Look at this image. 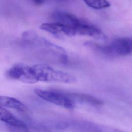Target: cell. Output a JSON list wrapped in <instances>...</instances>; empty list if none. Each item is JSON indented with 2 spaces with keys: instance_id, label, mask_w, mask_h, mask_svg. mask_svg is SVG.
<instances>
[{
  "instance_id": "cell-1",
  "label": "cell",
  "mask_w": 132,
  "mask_h": 132,
  "mask_svg": "<svg viewBox=\"0 0 132 132\" xmlns=\"http://www.w3.org/2000/svg\"><path fill=\"white\" fill-rule=\"evenodd\" d=\"M38 81L46 82L73 83L76 78L69 73L56 70L45 64H38L32 66Z\"/></svg>"
},
{
  "instance_id": "cell-2",
  "label": "cell",
  "mask_w": 132,
  "mask_h": 132,
  "mask_svg": "<svg viewBox=\"0 0 132 132\" xmlns=\"http://www.w3.org/2000/svg\"><path fill=\"white\" fill-rule=\"evenodd\" d=\"M86 45L108 56H125L131 54L132 41L130 38L122 37L105 46L90 42H86Z\"/></svg>"
},
{
  "instance_id": "cell-3",
  "label": "cell",
  "mask_w": 132,
  "mask_h": 132,
  "mask_svg": "<svg viewBox=\"0 0 132 132\" xmlns=\"http://www.w3.org/2000/svg\"><path fill=\"white\" fill-rule=\"evenodd\" d=\"M22 38L24 41L28 44L37 47L42 48L45 51L57 56L60 62H67V56L63 48L39 36L35 31L30 30L25 31L22 34Z\"/></svg>"
},
{
  "instance_id": "cell-4",
  "label": "cell",
  "mask_w": 132,
  "mask_h": 132,
  "mask_svg": "<svg viewBox=\"0 0 132 132\" xmlns=\"http://www.w3.org/2000/svg\"><path fill=\"white\" fill-rule=\"evenodd\" d=\"M35 93L41 98L56 105L71 109L75 107L74 100L65 92L55 90H45L36 89Z\"/></svg>"
},
{
  "instance_id": "cell-5",
  "label": "cell",
  "mask_w": 132,
  "mask_h": 132,
  "mask_svg": "<svg viewBox=\"0 0 132 132\" xmlns=\"http://www.w3.org/2000/svg\"><path fill=\"white\" fill-rule=\"evenodd\" d=\"M6 75L10 79L27 84H34L38 82L32 67L23 64L14 65L8 70Z\"/></svg>"
},
{
  "instance_id": "cell-6",
  "label": "cell",
  "mask_w": 132,
  "mask_h": 132,
  "mask_svg": "<svg viewBox=\"0 0 132 132\" xmlns=\"http://www.w3.org/2000/svg\"><path fill=\"white\" fill-rule=\"evenodd\" d=\"M40 28L57 37H61V35H65L70 37L75 36L73 27L56 22L43 23L40 25Z\"/></svg>"
},
{
  "instance_id": "cell-7",
  "label": "cell",
  "mask_w": 132,
  "mask_h": 132,
  "mask_svg": "<svg viewBox=\"0 0 132 132\" xmlns=\"http://www.w3.org/2000/svg\"><path fill=\"white\" fill-rule=\"evenodd\" d=\"M75 33L76 35L88 36L102 41L107 39V36L99 28L83 21L76 27Z\"/></svg>"
},
{
  "instance_id": "cell-8",
  "label": "cell",
  "mask_w": 132,
  "mask_h": 132,
  "mask_svg": "<svg viewBox=\"0 0 132 132\" xmlns=\"http://www.w3.org/2000/svg\"><path fill=\"white\" fill-rule=\"evenodd\" d=\"M52 18L54 22L74 27L75 30L76 26L82 21L73 14L61 11L54 12Z\"/></svg>"
},
{
  "instance_id": "cell-9",
  "label": "cell",
  "mask_w": 132,
  "mask_h": 132,
  "mask_svg": "<svg viewBox=\"0 0 132 132\" xmlns=\"http://www.w3.org/2000/svg\"><path fill=\"white\" fill-rule=\"evenodd\" d=\"M0 107L12 108L21 113H26L28 111L26 106L20 101L6 96L0 95Z\"/></svg>"
},
{
  "instance_id": "cell-10",
  "label": "cell",
  "mask_w": 132,
  "mask_h": 132,
  "mask_svg": "<svg viewBox=\"0 0 132 132\" xmlns=\"http://www.w3.org/2000/svg\"><path fill=\"white\" fill-rule=\"evenodd\" d=\"M65 93L72 100L75 99L77 101L87 103L93 106H101L103 104V102L101 100L88 94L71 92H65Z\"/></svg>"
},
{
  "instance_id": "cell-11",
  "label": "cell",
  "mask_w": 132,
  "mask_h": 132,
  "mask_svg": "<svg viewBox=\"0 0 132 132\" xmlns=\"http://www.w3.org/2000/svg\"><path fill=\"white\" fill-rule=\"evenodd\" d=\"M84 2L90 7L95 9H105L110 6V3L107 0H83Z\"/></svg>"
},
{
  "instance_id": "cell-12",
  "label": "cell",
  "mask_w": 132,
  "mask_h": 132,
  "mask_svg": "<svg viewBox=\"0 0 132 132\" xmlns=\"http://www.w3.org/2000/svg\"><path fill=\"white\" fill-rule=\"evenodd\" d=\"M46 0H32L34 4L36 5H40L45 3Z\"/></svg>"
},
{
  "instance_id": "cell-13",
  "label": "cell",
  "mask_w": 132,
  "mask_h": 132,
  "mask_svg": "<svg viewBox=\"0 0 132 132\" xmlns=\"http://www.w3.org/2000/svg\"><path fill=\"white\" fill-rule=\"evenodd\" d=\"M3 108L2 107H0V117L2 114V111H3Z\"/></svg>"
}]
</instances>
